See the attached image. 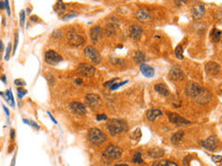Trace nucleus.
I'll use <instances>...</instances> for the list:
<instances>
[{"mask_svg":"<svg viewBox=\"0 0 222 166\" xmlns=\"http://www.w3.org/2000/svg\"><path fill=\"white\" fill-rule=\"evenodd\" d=\"M107 128L108 132L112 136H117L122 132H126L129 130V125L123 120L119 119H111L107 122Z\"/></svg>","mask_w":222,"mask_h":166,"instance_id":"nucleus-1","label":"nucleus"},{"mask_svg":"<svg viewBox=\"0 0 222 166\" xmlns=\"http://www.w3.org/2000/svg\"><path fill=\"white\" fill-rule=\"evenodd\" d=\"M121 155H122V149L119 148V146L113 145V144L107 146L102 153V156L104 159L109 160V161L118 160L121 157Z\"/></svg>","mask_w":222,"mask_h":166,"instance_id":"nucleus-2","label":"nucleus"},{"mask_svg":"<svg viewBox=\"0 0 222 166\" xmlns=\"http://www.w3.org/2000/svg\"><path fill=\"white\" fill-rule=\"evenodd\" d=\"M88 137H89V140H90L93 144L97 145V146L102 145L104 142L107 140L106 134H105L103 131H101V130L97 127H93L89 130Z\"/></svg>","mask_w":222,"mask_h":166,"instance_id":"nucleus-3","label":"nucleus"},{"mask_svg":"<svg viewBox=\"0 0 222 166\" xmlns=\"http://www.w3.org/2000/svg\"><path fill=\"white\" fill-rule=\"evenodd\" d=\"M87 105L93 110H98L102 107V99L99 95L93 93H89L85 96Z\"/></svg>","mask_w":222,"mask_h":166,"instance_id":"nucleus-4","label":"nucleus"},{"mask_svg":"<svg viewBox=\"0 0 222 166\" xmlns=\"http://www.w3.org/2000/svg\"><path fill=\"white\" fill-rule=\"evenodd\" d=\"M84 54L87 58L91 60L92 63L95 65H99L101 63V55L100 53L97 51L93 46L89 45L84 49Z\"/></svg>","mask_w":222,"mask_h":166,"instance_id":"nucleus-5","label":"nucleus"},{"mask_svg":"<svg viewBox=\"0 0 222 166\" xmlns=\"http://www.w3.org/2000/svg\"><path fill=\"white\" fill-rule=\"evenodd\" d=\"M77 73L81 77L84 78H90L93 77L95 75V68L90 64H85V63H83V64H80L77 66Z\"/></svg>","mask_w":222,"mask_h":166,"instance_id":"nucleus-6","label":"nucleus"},{"mask_svg":"<svg viewBox=\"0 0 222 166\" xmlns=\"http://www.w3.org/2000/svg\"><path fill=\"white\" fill-rule=\"evenodd\" d=\"M202 90L203 88L199 84L193 81H189L185 87V94L191 98H195L202 92Z\"/></svg>","mask_w":222,"mask_h":166,"instance_id":"nucleus-7","label":"nucleus"},{"mask_svg":"<svg viewBox=\"0 0 222 166\" xmlns=\"http://www.w3.org/2000/svg\"><path fill=\"white\" fill-rule=\"evenodd\" d=\"M45 60L48 65L55 66V65H57L58 63H60L62 60H63V58H62L61 55L59 54H57L56 51L48 50V51H46L45 54Z\"/></svg>","mask_w":222,"mask_h":166,"instance_id":"nucleus-8","label":"nucleus"},{"mask_svg":"<svg viewBox=\"0 0 222 166\" xmlns=\"http://www.w3.org/2000/svg\"><path fill=\"white\" fill-rule=\"evenodd\" d=\"M219 141L217 136H210L208 138L201 141L202 147H204L205 149L210 151H214L215 149H217V147H219Z\"/></svg>","mask_w":222,"mask_h":166,"instance_id":"nucleus-9","label":"nucleus"},{"mask_svg":"<svg viewBox=\"0 0 222 166\" xmlns=\"http://www.w3.org/2000/svg\"><path fill=\"white\" fill-rule=\"evenodd\" d=\"M169 77L171 80L174 81H181L183 80L185 78V75L183 73L182 69L178 66H174L171 68V69L169 70Z\"/></svg>","mask_w":222,"mask_h":166,"instance_id":"nucleus-10","label":"nucleus"},{"mask_svg":"<svg viewBox=\"0 0 222 166\" xmlns=\"http://www.w3.org/2000/svg\"><path fill=\"white\" fill-rule=\"evenodd\" d=\"M205 13V5L203 3H197L193 7L192 16L194 19H196V21L203 18Z\"/></svg>","mask_w":222,"mask_h":166,"instance_id":"nucleus-11","label":"nucleus"},{"mask_svg":"<svg viewBox=\"0 0 222 166\" xmlns=\"http://www.w3.org/2000/svg\"><path fill=\"white\" fill-rule=\"evenodd\" d=\"M169 122H171L172 124L179 125H190L191 122L186 120L185 118L181 116L180 114H178L177 113H169Z\"/></svg>","mask_w":222,"mask_h":166,"instance_id":"nucleus-12","label":"nucleus"},{"mask_svg":"<svg viewBox=\"0 0 222 166\" xmlns=\"http://www.w3.org/2000/svg\"><path fill=\"white\" fill-rule=\"evenodd\" d=\"M85 42V39L83 36L80 34L72 33L69 37V44L73 47H79L81 46Z\"/></svg>","mask_w":222,"mask_h":166,"instance_id":"nucleus-13","label":"nucleus"},{"mask_svg":"<svg viewBox=\"0 0 222 166\" xmlns=\"http://www.w3.org/2000/svg\"><path fill=\"white\" fill-rule=\"evenodd\" d=\"M69 109H71V111L72 113L76 114H79V116H83V114H85L87 113L85 106L79 102H71V104H69Z\"/></svg>","mask_w":222,"mask_h":166,"instance_id":"nucleus-14","label":"nucleus"},{"mask_svg":"<svg viewBox=\"0 0 222 166\" xmlns=\"http://www.w3.org/2000/svg\"><path fill=\"white\" fill-rule=\"evenodd\" d=\"M206 73L211 75V76H217L220 72V66L216 62L210 61L207 62L205 66Z\"/></svg>","mask_w":222,"mask_h":166,"instance_id":"nucleus-15","label":"nucleus"},{"mask_svg":"<svg viewBox=\"0 0 222 166\" xmlns=\"http://www.w3.org/2000/svg\"><path fill=\"white\" fill-rule=\"evenodd\" d=\"M130 37L134 41H138L141 39L142 34H143V29L141 26H139L137 24L131 25L130 28Z\"/></svg>","mask_w":222,"mask_h":166,"instance_id":"nucleus-16","label":"nucleus"},{"mask_svg":"<svg viewBox=\"0 0 222 166\" xmlns=\"http://www.w3.org/2000/svg\"><path fill=\"white\" fill-rule=\"evenodd\" d=\"M103 35V30L99 26H95L90 30V39L93 42H96Z\"/></svg>","mask_w":222,"mask_h":166,"instance_id":"nucleus-17","label":"nucleus"},{"mask_svg":"<svg viewBox=\"0 0 222 166\" xmlns=\"http://www.w3.org/2000/svg\"><path fill=\"white\" fill-rule=\"evenodd\" d=\"M194 99H195L196 102H199V104H206V102H208L210 99H211V93H210L208 90L203 89L202 92Z\"/></svg>","mask_w":222,"mask_h":166,"instance_id":"nucleus-18","label":"nucleus"},{"mask_svg":"<svg viewBox=\"0 0 222 166\" xmlns=\"http://www.w3.org/2000/svg\"><path fill=\"white\" fill-rule=\"evenodd\" d=\"M154 90L162 96L167 97L170 95L169 90L167 89V87L164 84V83H157V84H155L154 86Z\"/></svg>","mask_w":222,"mask_h":166,"instance_id":"nucleus-19","label":"nucleus"},{"mask_svg":"<svg viewBox=\"0 0 222 166\" xmlns=\"http://www.w3.org/2000/svg\"><path fill=\"white\" fill-rule=\"evenodd\" d=\"M140 70H141V72L143 76L146 78H152V77H154V75H155L154 68H152L151 66L145 64V63L141 64V66H140Z\"/></svg>","mask_w":222,"mask_h":166,"instance_id":"nucleus-20","label":"nucleus"},{"mask_svg":"<svg viewBox=\"0 0 222 166\" xmlns=\"http://www.w3.org/2000/svg\"><path fill=\"white\" fill-rule=\"evenodd\" d=\"M162 114H163V113L161 112L160 110H158V109H150V110L147 111L146 117H147V119L149 120V121L154 122V121L157 120L159 116H161Z\"/></svg>","mask_w":222,"mask_h":166,"instance_id":"nucleus-21","label":"nucleus"},{"mask_svg":"<svg viewBox=\"0 0 222 166\" xmlns=\"http://www.w3.org/2000/svg\"><path fill=\"white\" fill-rule=\"evenodd\" d=\"M147 154L152 158H155V159H157V158H161V157L164 156L165 151H164V149H162L160 148L155 147V148L150 149L149 151H147Z\"/></svg>","mask_w":222,"mask_h":166,"instance_id":"nucleus-22","label":"nucleus"},{"mask_svg":"<svg viewBox=\"0 0 222 166\" xmlns=\"http://www.w3.org/2000/svg\"><path fill=\"white\" fill-rule=\"evenodd\" d=\"M184 137H185L184 132L180 130V131L174 133L172 135V137H171V142H172L173 144H178L184 139Z\"/></svg>","mask_w":222,"mask_h":166,"instance_id":"nucleus-23","label":"nucleus"},{"mask_svg":"<svg viewBox=\"0 0 222 166\" xmlns=\"http://www.w3.org/2000/svg\"><path fill=\"white\" fill-rule=\"evenodd\" d=\"M136 17L141 21H146L150 19V14L146 9H139L136 12Z\"/></svg>","mask_w":222,"mask_h":166,"instance_id":"nucleus-24","label":"nucleus"},{"mask_svg":"<svg viewBox=\"0 0 222 166\" xmlns=\"http://www.w3.org/2000/svg\"><path fill=\"white\" fill-rule=\"evenodd\" d=\"M134 61L137 63V64H143V62L145 61V54L142 51H136L135 54H134Z\"/></svg>","mask_w":222,"mask_h":166,"instance_id":"nucleus-25","label":"nucleus"},{"mask_svg":"<svg viewBox=\"0 0 222 166\" xmlns=\"http://www.w3.org/2000/svg\"><path fill=\"white\" fill-rule=\"evenodd\" d=\"M153 166H179L176 163L169 160H161L157 161L153 163Z\"/></svg>","mask_w":222,"mask_h":166,"instance_id":"nucleus-26","label":"nucleus"},{"mask_svg":"<svg viewBox=\"0 0 222 166\" xmlns=\"http://www.w3.org/2000/svg\"><path fill=\"white\" fill-rule=\"evenodd\" d=\"M211 36H212V39L214 42H219L220 38H221V31L215 28V29H213L211 31Z\"/></svg>","mask_w":222,"mask_h":166,"instance_id":"nucleus-27","label":"nucleus"},{"mask_svg":"<svg viewBox=\"0 0 222 166\" xmlns=\"http://www.w3.org/2000/svg\"><path fill=\"white\" fill-rule=\"evenodd\" d=\"M55 10L59 14L64 13L66 11V5L62 1H58V2H57L56 6H55Z\"/></svg>","mask_w":222,"mask_h":166,"instance_id":"nucleus-28","label":"nucleus"},{"mask_svg":"<svg viewBox=\"0 0 222 166\" xmlns=\"http://www.w3.org/2000/svg\"><path fill=\"white\" fill-rule=\"evenodd\" d=\"M175 55L178 59H183V48L181 45H178L175 49Z\"/></svg>","mask_w":222,"mask_h":166,"instance_id":"nucleus-29","label":"nucleus"},{"mask_svg":"<svg viewBox=\"0 0 222 166\" xmlns=\"http://www.w3.org/2000/svg\"><path fill=\"white\" fill-rule=\"evenodd\" d=\"M6 96H7V100L6 101L7 102V104H9L13 107V106L15 105V104H14V98H13L12 92H11L10 90H7V92H6Z\"/></svg>","mask_w":222,"mask_h":166,"instance_id":"nucleus-30","label":"nucleus"},{"mask_svg":"<svg viewBox=\"0 0 222 166\" xmlns=\"http://www.w3.org/2000/svg\"><path fill=\"white\" fill-rule=\"evenodd\" d=\"M143 159H142V153L141 152H136L134 154V156L132 157V163H143Z\"/></svg>","mask_w":222,"mask_h":166,"instance_id":"nucleus-31","label":"nucleus"},{"mask_svg":"<svg viewBox=\"0 0 222 166\" xmlns=\"http://www.w3.org/2000/svg\"><path fill=\"white\" fill-rule=\"evenodd\" d=\"M126 83H128V80L126 81H122V82H119V83H113V84L109 87V90H115L117 89H119V87H121L122 85L126 84Z\"/></svg>","mask_w":222,"mask_h":166,"instance_id":"nucleus-32","label":"nucleus"},{"mask_svg":"<svg viewBox=\"0 0 222 166\" xmlns=\"http://www.w3.org/2000/svg\"><path fill=\"white\" fill-rule=\"evenodd\" d=\"M17 92H18V97L19 99H22L27 94V90L23 88H18Z\"/></svg>","mask_w":222,"mask_h":166,"instance_id":"nucleus-33","label":"nucleus"},{"mask_svg":"<svg viewBox=\"0 0 222 166\" xmlns=\"http://www.w3.org/2000/svg\"><path fill=\"white\" fill-rule=\"evenodd\" d=\"M141 137H142V132H141V129L140 128H137L133 133H132V137L136 140H138Z\"/></svg>","mask_w":222,"mask_h":166,"instance_id":"nucleus-34","label":"nucleus"},{"mask_svg":"<svg viewBox=\"0 0 222 166\" xmlns=\"http://www.w3.org/2000/svg\"><path fill=\"white\" fill-rule=\"evenodd\" d=\"M18 42H19V33L16 31V33L14 35V46H13V51L14 53L16 52V49H17V46H18Z\"/></svg>","mask_w":222,"mask_h":166,"instance_id":"nucleus-35","label":"nucleus"},{"mask_svg":"<svg viewBox=\"0 0 222 166\" xmlns=\"http://www.w3.org/2000/svg\"><path fill=\"white\" fill-rule=\"evenodd\" d=\"M24 22H25V12L24 10H22L21 14H19V24L22 27L24 25Z\"/></svg>","mask_w":222,"mask_h":166,"instance_id":"nucleus-36","label":"nucleus"},{"mask_svg":"<svg viewBox=\"0 0 222 166\" xmlns=\"http://www.w3.org/2000/svg\"><path fill=\"white\" fill-rule=\"evenodd\" d=\"M11 49H12V45H11V43L9 42V45H7V51H6V56H5V59H6V60H9V59Z\"/></svg>","mask_w":222,"mask_h":166,"instance_id":"nucleus-37","label":"nucleus"},{"mask_svg":"<svg viewBox=\"0 0 222 166\" xmlns=\"http://www.w3.org/2000/svg\"><path fill=\"white\" fill-rule=\"evenodd\" d=\"M96 120L97 121L107 120V116L106 114H96Z\"/></svg>","mask_w":222,"mask_h":166,"instance_id":"nucleus-38","label":"nucleus"},{"mask_svg":"<svg viewBox=\"0 0 222 166\" xmlns=\"http://www.w3.org/2000/svg\"><path fill=\"white\" fill-rule=\"evenodd\" d=\"M23 122H24L25 124H28V125H32V126H33L34 128H36V129H39L40 127H39V125L36 124V123H34L33 121H30V120H27V119H23Z\"/></svg>","mask_w":222,"mask_h":166,"instance_id":"nucleus-39","label":"nucleus"},{"mask_svg":"<svg viewBox=\"0 0 222 166\" xmlns=\"http://www.w3.org/2000/svg\"><path fill=\"white\" fill-rule=\"evenodd\" d=\"M119 80V78H113L112 80H108V81H107V82H105L104 83V86L105 87H110L113 83H114L116 80Z\"/></svg>","mask_w":222,"mask_h":166,"instance_id":"nucleus-40","label":"nucleus"},{"mask_svg":"<svg viewBox=\"0 0 222 166\" xmlns=\"http://www.w3.org/2000/svg\"><path fill=\"white\" fill-rule=\"evenodd\" d=\"M14 84L17 85V86L21 87V86H25L26 83L23 81L22 80H19V78H18V80H14Z\"/></svg>","mask_w":222,"mask_h":166,"instance_id":"nucleus-41","label":"nucleus"},{"mask_svg":"<svg viewBox=\"0 0 222 166\" xmlns=\"http://www.w3.org/2000/svg\"><path fill=\"white\" fill-rule=\"evenodd\" d=\"M15 136H16V131H15V129H11V131H10V139L14 140L15 139Z\"/></svg>","mask_w":222,"mask_h":166,"instance_id":"nucleus-42","label":"nucleus"},{"mask_svg":"<svg viewBox=\"0 0 222 166\" xmlns=\"http://www.w3.org/2000/svg\"><path fill=\"white\" fill-rule=\"evenodd\" d=\"M221 159H222V157L221 156H214L213 157V161H215V163H220L221 161Z\"/></svg>","mask_w":222,"mask_h":166,"instance_id":"nucleus-43","label":"nucleus"},{"mask_svg":"<svg viewBox=\"0 0 222 166\" xmlns=\"http://www.w3.org/2000/svg\"><path fill=\"white\" fill-rule=\"evenodd\" d=\"M75 16H77V14H74V13L68 14L64 17V19H69V18H73V17H75Z\"/></svg>","mask_w":222,"mask_h":166,"instance_id":"nucleus-44","label":"nucleus"},{"mask_svg":"<svg viewBox=\"0 0 222 166\" xmlns=\"http://www.w3.org/2000/svg\"><path fill=\"white\" fill-rule=\"evenodd\" d=\"M7 6V1H0V9H4Z\"/></svg>","mask_w":222,"mask_h":166,"instance_id":"nucleus-45","label":"nucleus"},{"mask_svg":"<svg viewBox=\"0 0 222 166\" xmlns=\"http://www.w3.org/2000/svg\"><path fill=\"white\" fill-rule=\"evenodd\" d=\"M38 21V17H37V16H32V17H31V21L35 22V21Z\"/></svg>","mask_w":222,"mask_h":166,"instance_id":"nucleus-46","label":"nucleus"},{"mask_svg":"<svg viewBox=\"0 0 222 166\" xmlns=\"http://www.w3.org/2000/svg\"><path fill=\"white\" fill-rule=\"evenodd\" d=\"M75 83L77 85H81V83H83V80H81V78H76L75 80Z\"/></svg>","mask_w":222,"mask_h":166,"instance_id":"nucleus-47","label":"nucleus"},{"mask_svg":"<svg viewBox=\"0 0 222 166\" xmlns=\"http://www.w3.org/2000/svg\"><path fill=\"white\" fill-rule=\"evenodd\" d=\"M47 114H49V117H50V118H51V120H52V121L54 122V123H55V124H57V122L56 121V119H55V118H54V117L52 116V114H50L49 112H47Z\"/></svg>","mask_w":222,"mask_h":166,"instance_id":"nucleus-48","label":"nucleus"},{"mask_svg":"<svg viewBox=\"0 0 222 166\" xmlns=\"http://www.w3.org/2000/svg\"><path fill=\"white\" fill-rule=\"evenodd\" d=\"M3 49H4V44H3V42L0 40V53L2 52L3 51Z\"/></svg>","mask_w":222,"mask_h":166,"instance_id":"nucleus-49","label":"nucleus"},{"mask_svg":"<svg viewBox=\"0 0 222 166\" xmlns=\"http://www.w3.org/2000/svg\"><path fill=\"white\" fill-rule=\"evenodd\" d=\"M3 109H4V111H5V112H6V114H7V116H9V110H7L6 107H5V106H3Z\"/></svg>","mask_w":222,"mask_h":166,"instance_id":"nucleus-50","label":"nucleus"},{"mask_svg":"<svg viewBox=\"0 0 222 166\" xmlns=\"http://www.w3.org/2000/svg\"><path fill=\"white\" fill-rule=\"evenodd\" d=\"M1 80H2L3 82H6V76H5V75H3V77L1 78Z\"/></svg>","mask_w":222,"mask_h":166,"instance_id":"nucleus-51","label":"nucleus"},{"mask_svg":"<svg viewBox=\"0 0 222 166\" xmlns=\"http://www.w3.org/2000/svg\"><path fill=\"white\" fill-rule=\"evenodd\" d=\"M115 166H129V165H127V164H117Z\"/></svg>","mask_w":222,"mask_h":166,"instance_id":"nucleus-52","label":"nucleus"},{"mask_svg":"<svg viewBox=\"0 0 222 166\" xmlns=\"http://www.w3.org/2000/svg\"><path fill=\"white\" fill-rule=\"evenodd\" d=\"M0 95H1V96H3V95H4V93H3V92H0Z\"/></svg>","mask_w":222,"mask_h":166,"instance_id":"nucleus-53","label":"nucleus"}]
</instances>
